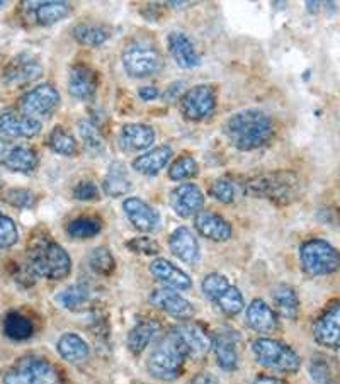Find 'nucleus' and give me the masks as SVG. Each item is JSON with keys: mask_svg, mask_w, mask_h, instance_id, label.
<instances>
[{"mask_svg": "<svg viewBox=\"0 0 340 384\" xmlns=\"http://www.w3.org/2000/svg\"><path fill=\"white\" fill-rule=\"evenodd\" d=\"M24 273L33 279L62 280L72 273V258L67 250L48 235H36L29 243Z\"/></svg>", "mask_w": 340, "mask_h": 384, "instance_id": "nucleus-1", "label": "nucleus"}, {"mask_svg": "<svg viewBox=\"0 0 340 384\" xmlns=\"http://www.w3.org/2000/svg\"><path fill=\"white\" fill-rule=\"evenodd\" d=\"M225 135L236 150L252 152L269 143L274 135V123L265 112L245 109L228 118L225 123Z\"/></svg>", "mask_w": 340, "mask_h": 384, "instance_id": "nucleus-2", "label": "nucleus"}, {"mask_svg": "<svg viewBox=\"0 0 340 384\" xmlns=\"http://www.w3.org/2000/svg\"><path fill=\"white\" fill-rule=\"evenodd\" d=\"M243 191L252 197L268 199L278 206H287L300 197L301 180L295 172L275 170L247 180Z\"/></svg>", "mask_w": 340, "mask_h": 384, "instance_id": "nucleus-3", "label": "nucleus"}, {"mask_svg": "<svg viewBox=\"0 0 340 384\" xmlns=\"http://www.w3.org/2000/svg\"><path fill=\"white\" fill-rule=\"evenodd\" d=\"M187 359L189 356L186 347L175 335V331L170 330L152 349L146 366H148V373L155 379L174 381L184 373V366H186Z\"/></svg>", "mask_w": 340, "mask_h": 384, "instance_id": "nucleus-4", "label": "nucleus"}, {"mask_svg": "<svg viewBox=\"0 0 340 384\" xmlns=\"http://www.w3.org/2000/svg\"><path fill=\"white\" fill-rule=\"evenodd\" d=\"M4 384H65V381L53 362L29 353L7 369Z\"/></svg>", "mask_w": 340, "mask_h": 384, "instance_id": "nucleus-5", "label": "nucleus"}, {"mask_svg": "<svg viewBox=\"0 0 340 384\" xmlns=\"http://www.w3.org/2000/svg\"><path fill=\"white\" fill-rule=\"evenodd\" d=\"M252 353L262 368L281 374H292L300 369L301 359L287 344L274 339H257L252 342Z\"/></svg>", "mask_w": 340, "mask_h": 384, "instance_id": "nucleus-6", "label": "nucleus"}, {"mask_svg": "<svg viewBox=\"0 0 340 384\" xmlns=\"http://www.w3.org/2000/svg\"><path fill=\"white\" fill-rule=\"evenodd\" d=\"M123 67L130 77L146 79L158 73L163 67L160 50L148 40H136L123 51Z\"/></svg>", "mask_w": 340, "mask_h": 384, "instance_id": "nucleus-7", "label": "nucleus"}, {"mask_svg": "<svg viewBox=\"0 0 340 384\" xmlns=\"http://www.w3.org/2000/svg\"><path fill=\"white\" fill-rule=\"evenodd\" d=\"M300 260L305 273L312 278L337 273L340 265L337 248L329 241L320 238L308 240L301 245Z\"/></svg>", "mask_w": 340, "mask_h": 384, "instance_id": "nucleus-8", "label": "nucleus"}, {"mask_svg": "<svg viewBox=\"0 0 340 384\" xmlns=\"http://www.w3.org/2000/svg\"><path fill=\"white\" fill-rule=\"evenodd\" d=\"M180 112L189 121L208 119L216 109V90L208 84L194 85L180 96Z\"/></svg>", "mask_w": 340, "mask_h": 384, "instance_id": "nucleus-9", "label": "nucleus"}, {"mask_svg": "<svg viewBox=\"0 0 340 384\" xmlns=\"http://www.w3.org/2000/svg\"><path fill=\"white\" fill-rule=\"evenodd\" d=\"M40 157L33 146L0 138V167L16 174H31L38 168Z\"/></svg>", "mask_w": 340, "mask_h": 384, "instance_id": "nucleus-10", "label": "nucleus"}, {"mask_svg": "<svg viewBox=\"0 0 340 384\" xmlns=\"http://www.w3.org/2000/svg\"><path fill=\"white\" fill-rule=\"evenodd\" d=\"M60 104V92L51 84H40L19 99V112L38 119L50 116Z\"/></svg>", "mask_w": 340, "mask_h": 384, "instance_id": "nucleus-11", "label": "nucleus"}, {"mask_svg": "<svg viewBox=\"0 0 340 384\" xmlns=\"http://www.w3.org/2000/svg\"><path fill=\"white\" fill-rule=\"evenodd\" d=\"M24 17L36 26H51L63 21L72 12V6L62 0H45V2H24Z\"/></svg>", "mask_w": 340, "mask_h": 384, "instance_id": "nucleus-12", "label": "nucleus"}, {"mask_svg": "<svg viewBox=\"0 0 340 384\" xmlns=\"http://www.w3.org/2000/svg\"><path fill=\"white\" fill-rule=\"evenodd\" d=\"M43 73L40 60L31 53H21L14 56L4 68V82L9 85H26L38 80Z\"/></svg>", "mask_w": 340, "mask_h": 384, "instance_id": "nucleus-13", "label": "nucleus"}, {"mask_svg": "<svg viewBox=\"0 0 340 384\" xmlns=\"http://www.w3.org/2000/svg\"><path fill=\"white\" fill-rule=\"evenodd\" d=\"M170 208L180 218H191L204 208V194L196 184H180L170 192Z\"/></svg>", "mask_w": 340, "mask_h": 384, "instance_id": "nucleus-14", "label": "nucleus"}, {"mask_svg": "<svg viewBox=\"0 0 340 384\" xmlns=\"http://www.w3.org/2000/svg\"><path fill=\"white\" fill-rule=\"evenodd\" d=\"M339 320H340V305L339 301H332V305L327 306V309L320 317L317 318L315 325H313V336H315L317 344L322 347L330 349V351H337L340 342V331H339Z\"/></svg>", "mask_w": 340, "mask_h": 384, "instance_id": "nucleus-15", "label": "nucleus"}, {"mask_svg": "<svg viewBox=\"0 0 340 384\" xmlns=\"http://www.w3.org/2000/svg\"><path fill=\"white\" fill-rule=\"evenodd\" d=\"M150 303L155 308L170 314V317L177 318V320H189V318L194 317V306L191 305V301H187L179 291H174V289H155L152 295H150Z\"/></svg>", "mask_w": 340, "mask_h": 384, "instance_id": "nucleus-16", "label": "nucleus"}, {"mask_svg": "<svg viewBox=\"0 0 340 384\" xmlns=\"http://www.w3.org/2000/svg\"><path fill=\"white\" fill-rule=\"evenodd\" d=\"M41 121L24 116L19 111L0 112V133L7 138H34L41 133Z\"/></svg>", "mask_w": 340, "mask_h": 384, "instance_id": "nucleus-17", "label": "nucleus"}, {"mask_svg": "<svg viewBox=\"0 0 340 384\" xmlns=\"http://www.w3.org/2000/svg\"><path fill=\"white\" fill-rule=\"evenodd\" d=\"M68 92L75 99L87 101L96 96V90L99 85V75L94 68H90L85 63H75L68 70Z\"/></svg>", "mask_w": 340, "mask_h": 384, "instance_id": "nucleus-18", "label": "nucleus"}, {"mask_svg": "<svg viewBox=\"0 0 340 384\" xmlns=\"http://www.w3.org/2000/svg\"><path fill=\"white\" fill-rule=\"evenodd\" d=\"M123 211L138 231L152 233L160 224L158 211L153 206H150L148 202L140 199V197H128V199H124Z\"/></svg>", "mask_w": 340, "mask_h": 384, "instance_id": "nucleus-19", "label": "nucleus"}, {"mask_svg": "<svg viewBox=\"0 0 340 384\" xmlns=\"http://www.w3.org/2000/svg\"><path fill=\"white\" fill-rule=\"evenodd\" d=\"M172 330L186 347L189 357H203L213 347V336L208 334L204 327L197 325V323H186V325L174 327Z\"/></svg>", "mask_w": 340, "mask_h": 384, "instance_id": "nucleus-20", "label": "nucleus"}, {"mask_svg": "<svg viewBox=\"0 0 340 384\" xmlns=\"http://www.w3.org/2000/svg\"><path fill=\"white\" fill-rule=\"evenodd\" d=\"M150 273L158 282L165 284L167 287L174 289V291H187L192 287L191 278L167 258H155L150 264Z\"/></svg>", "mask_w": 340, "mask_h": 384, "instance_id": "nucleus-21", "label": "nucleus"}, {"mask_svg": "<svg viewBox=\"0 0 340 384\" xmlns=\"http://www.w3.org/2000/svg\"><path fill=\"white\" fill-rule=\"evenodd\" d=\"M169 247L175 257L179 260H182L184 264L194 265L199 260V243L194 233L189 230L187 226H179L177 230L172 231L169 238Z\"/></svg>", "mask_w": 340, "mask_h": 384, "instance_id": "nucleus-22", "label": "nucleus"}, {"mask_svg": "<svg viewBox=\"0 0 340 384\" xmlns=\"http://www.w3.org/2000/svg\"><path fill=\"white\" fill-rule=\"evenodd\" d=\"M194 226L204 238L219 241V243H221V241H228L231 238V235H234L231 224L223 216H219L216 213H211V211H201V213H197L194 218Z\"/></svg>", "mask_w": 340, "mask_h": 384, "instance_id": "nucleus-23", "label": "nucleus"}, {"mask_svg": "<svg viewBox=\"0 0 340 384\" xmlns=\"http://www.w3.org/2000/svg\"><path fill=\"white\" fill-rule=\"evenodd\" d=\"M167 45H169V51L174 58V62L179 65L180 68H196L199 67L201 56L197 53L194 43L189 40L184 33L174 31L169 34V40H167Z\"/></svg>", "mask_w": 340, "mask_h": 384, "instance_id": "nucleus-24", "label": "nucleus"}, {"mask_svg": "<svg viewBox=\"0 0 340 384\" xmlns=\"http://www.w3.org/2000/svg\"><path fill=\"white\" fill-rule=\"evenodd\" d=\"M247 323L259 334H273L278 330L279 318L264 300H253L247 308Z\"/></svg>", "mask_w": 340, "mask_h": 384, "instance_id": "nucleus-25", "label": "nucleus"}, {"mask_svg": "<svg viewBox=\"0 0 340 384\" xmlns=\"http://www.w3.org/2000/svg\"><path fill=\"white\" fill-rule=\"evenodd\" d=\"M172 148L169 145H160L155 146V148L148 150V152L140 155L133 160V168L138 172V174L153 177L160 174L163 168L167 167V163L170 162L172 158Z\"/></svg>", "mask_w": 340, "mask_h": 384, "instance_id": "nucleus-26", "label": "nucleus"}, {"mask_svg": "<svg viewBox=\"0 0 340 384\" xmlns=\"http://www.w3.org/2000/svg\"><path fill=\"white\" fill-rule=\"evenodd\" d=\"M155 131L152 126L141 123L124 124L119 133V145L128 152H138V150H146L153 145Z\"/></svg>", "mask_w": 340, "mask_h": 384, "instance_id": "nucleus-27", "label": "nucleus"}, {"mask_svg": "<svg viewBox=\"0 0 340 384\" xmlns=\"http://www.w3.org/2000/svg\"><path fill=\"white\" fill-rule=\"evenodd\" d=\"M236 342H238V335L231 334V331H223L216 339H213V351L216 357V364L223 371L238 369V351H236Z\"/></svg>", "mask_w": 340, "mask_h": 384, "instance_id": "nucleus-28", "label": "nucleus"}, {"mask_svg": "<svg viewBox=\"0 0 340 384\" xmlns=\"http://www.w3.org/2000/svg\"><path fill=\"white\" fill-rule=\"evenodd\" d=\"M160 323L157 320H140L128 334V349L135 356H140L141 352L148 347L150 344L157 339V335L160 334Z\"/></svg>", "mask_w": 340, "mask_h": 384, "instance_id": "nucleus-29", "label": "nucleus"}, {"mask_svg": "<svg viewBox=\"0 0 340 384\" xmlns=\"http://www.w3.org/2000/svg\"><path fill=\"white\" fill-rule=\"evenodd\" d=\"M104 192L111 197H119L126 194L131 189V179L128 175L126 167L121 162H113L107 167L104 175V182H102Z\"/></svg>", "mask_w": 340, "mask_h": 384, "instance_id": "nucleus-30", "label": "nucleus"}, {"mask_svg": "<svg viewBox=\"0 0 340 384\" xmlns=\"http://www.w3.org/2000/svg\"><path fill=\"white\" fill-rule=\"evenodd\" d=\"M72 36L73 40L84 46H96L104 45V43L109 40L111 31L106 28L104 24L99 23H79L77 26H73L72 29Z\"/></svg>", "mask_w": 340, "mask_h": 384, "instance_id": "nucleus-31", "label": "nucleus"}, {"mask_svg": "<svg viewBox=\"0 0 340 384\" xmlns=\"http://www.w3.org/2000/svg\"><path fill=\"white\" fill-rule=\"evenodd\" d=\"M58 353L62 356V359L68 362H82L89 357L90 349L89 344L77 334H63L58 339L57 344Z\"/></svg>", "mask_w": 340, "mask_h": 384, "instance_id": "nucleus-32", "label": "nucleus"}, {"mask_svg": "<svg viewBox=\"0 0 340 384\" xmlns=\"http://www.w3.org/2000/svg\"><path fill=\"white\" fill-rule=\"evenodd\" d=\"M4 334L7 339L14 340V342H23V340L31 339L34 334V323L29 317L19 313L11 312L4 318Z\"/></svg>", "mask_w": 340, "mask_h": 384, "instance_id": "nucleus-33", "label": "nucleus"}, {"mask_svg": "<svg viewBox=\"0 0 340 384\" xmlns=\"http://www.w3.org/2000/svg\"><path fill=\"white\" fill-rule=\"evenodd\" d=\"M273 300L275 309L287 320H296L300 314V300L296 291L287 284H281L274 289Z\"/></svg>", "mask_w": 340, "mask_h": 384, "instance_id": "nucleus-34", "label": "nucleus"}, {"mask_svg": "<svg viewBox=\"0 0 340 384\" xmlns=\"http://www.w3.org/2000/svg\"><path fill=\"white\" fill-rule=\"evenodd\" d=\"M48 146L55 153L63 155V157H75L79 153V141L63 126L51 129L48 136Z\"/></svg>", "mask_w": 340, "mask_h": 384, "instance_id": "nucleus-35", "label": "nucleus"}, {"mask_svg": "<svg viewBox=\"0 0 340 384\" xmlns=\"http://www.w3.org/2000/svg\"><path fill=\"white\" fill-rule=\"evenodd\" d=\"M90 297V289L87 284H72L62 292L55 296L57 303L65 309H79L84 306Z\"/></svg>", "mask_w": 340, "mask_h": 384, "instance_id": "nucleus-36", "label": "nucleus"}, {"mask_svg": "<svg viewBox=\"0 0 340 384\" xmlns=\"http://www.w3.org/2000/svg\"><path fill=\"white\" fill-rule=\"evenodd\" d=\"M102 221L96 216H80L67 224V233L75 240L92 238L101 233Z\"/></svg>", "mask_w": 340, "mask_h": 384, "instance_id": "nucleus-37", "label": "nucleus"}, {"mask_svg": "<svg viewBox=\"0 0 340 384\" xmlns=\"http://www.w3.org/2000/svg\"><path fill=\"white\" fill-rule=\"evenodd\" d=\"M213 303L216 305L223 313L228 314V317H235V314H238L245 308V300L242 292H240V289L234 286V284H230Z\"/></svg>", "mask_w": 340, "mask_h": 384, "instance_id": "nucleus-38", "label": "nucleus"}, {"mask_svg": "<svg viewBox=\"0 0 340 384\" xmlns=\"http://www.w3.org/2000/svg\"><path fill=\"white\" fill-rule=\"evenodd\" d=\"M77 129H79V135L82 143H84L85 148L92 153H101L104 150V138H102L101 131H99L97 124H94L92 121L82 119L77 124Z\"/></svg>", "mask_w": 340, "mask_h": 384, "instance_id": "nucleus-39", "label": "nucleus"}, {"mask_svg": "<svg viewBox=\"0 0 340 384\" xmlns=\"http://www.w3.org/2000/svg\"><path fill=\"white\" fill-rule=\"evenodd\" d=\"M89 267L94 274L111 275L116 269V260L109 248L97 247L89 253Z\"/></svg>", "mask_w": 340, "mask_h": 384, "instance_id": "nucleus-40", "label": "nucleus"}, {"mask_svg": "<svg viewBox=\"0 0 340 384\" xmlns=\"http://www.w3.org/2000/svg\"><path fill=\"white\" fill-rule=\"evenodd\" d=\"M309 376L317 384H337V373L335 368L330 364L329 359L325 357H315L309 362Z\"/></svg>", "mask_w": 340, "mask_h": 384, "instance_id": "nucleus-41", "label": "nucleus"}, {"mask_svg": "<svg viewBox=\"0 0 340 384\" xmlns=\"http://www.w3.org/2000/svg\"><path fill=\"white\" fill-rule=\"evenodd\" d=\"M197 174H199V165H197L196 158L191 157V155H182L169 168V177L172 180L192 179Z\"/></svg>", "mask_w": 340, "mask_h": 384, "instance_id": "nucleus-42", "label": "nucleus"}, {"mask_svg": "<svg viewBox=\"0 0 340 384\" xmlns=\"http://www.w3.org/2000/svg\"><path fill=\"white\" fill-rule=\"evenodd\" d=\"M236 194H238L236 184L234 180L226 179V177L216 179L209 185V196H213L214 199L223 202V204H231V202H235Z\"/></svg>", "mask_w": 340, "mask_h": 384, "instance_id": "nucleus-43", "label": "nucleus"}, {"mask_svg": "<svg viewBox=\"0 0 340 384\" xmlns=\"http://www.w3.org/2000/svg\"><path fill=\"white\" fill-rule=\"evenodd\" d=\"M4 199L9 202L14 208L21 209H29L36 204V196H34L33 191H28V189H9V191L4 192Z\"/></svg>", "mask_w": 340, "mask_h": 384, "instance_id": "nucleus-44", "label": "nucleus"}, {"mask_svg": "<svg viewBox=\"0 0 340 384\" xmlns=\"http://www.w3.org/2000/svg\"><path fill=\"white\" fill-rule=\"evenodd\" d=\"M228 286H230V280H228L223 274H218V273L208 274L203 279V284H201L204 296L209 297L211 301L216 300V297L221 295Z\"/></svg>", "mask_w": 340, "mask_h": 384, "instance_id": "nucleus-45", "label": "nucleus"}, {"mask_svg": "<svg viewBox=\"0 0 340 384\" xmlns=\"http://www.w3.org/2000/svg\"><path fill=\"white\" fill-rule=\"evenodd\" d=\"M19 240V230H17L14 219L4 214L0 218V248L14 247Z\"/></svg>", "mask_w": 340, "mask_h": 384, "instance_id": "nucleus-46", "label": "nucleus"}, {"mask_svg": "<svg viewBox=\"0 0 340 384\" xmlns=\"http://www.w3.org/2000/svg\"><path fill=\"white\" fill-rule=\"evenodd\" d=\"M126 245L131 252L140 253V256H155V253H158V250H160L157 241L150 238V236H138V238L128 241Z\"/></svg>", "mask_w": 340, "mask_h": 384, "instance_id": "nucleus-47", "label": "nucleus"}, {"mask_svg": "<svg viewBox=\"0 0 340 384\" xmlns=\"http://www.w3.org/2000/svg\"><path fill=\"white\" fill-rule=\"evenodd\" d=\"M73 197L79 201H97L99 199V187L92 180H82L73 189Z\"/></svg>", "mask_w": 340, "mask_h": 384, "instance_id": "nucleus-48", "label": "nucleus"}, {"mask_svg": "<svg viewBox=\"0 0 340 384\" xmlns=\"http://www.w3.org/2000/svg\"><path fill=\"white\" fill-rule=\"evenodd\" d=\"M182 85H184V82H175V84L169 85V89H167L165 92L162 94V97H163V99H167V101H169V102L177 101L180 90H182Z\"/></svg>", "mask_w": 340, "mask_h": 384, "instance_id": "nucleus-49", "label": "nucleus"}, {"mask_svg": "<svg viewBox=\"0 0 340 384\" xmlns=\"http://www.w3.org/2000/svg\"><path fill=\"white\" fill-rule=\"evenodd\" d=\"M189 384H219V381H218V378L213 376L211 373H199L191 379V383Z\"/></svg>", "mask_w": 340, "mask_h": 384, "instance_id": "nucleus-50", "label": "nucleus"}, {"mask_svg": "<svg viewBox=\"0 0 340 384\" xmlns=\"http://www.w3.org/2000/svg\"><path fill=\"white\" fill-rule=\"evenodd\" d=\"M140 97L143 99V101H153V99H157L160 96V92H158L157 87H153V85H146V87L140 89Z\"/></svg>", "mask_w": 340, "mask_h": 384, "instance_id": "nucleus-51", "label": "nucleus"}, {"mask_svg": "<svg viewBox=\"0 0 340 384\" xmlns=\"http://www.w3.org/2000/svg\"><path fill=\"white\" fill-rule=\"evenodd\" d=\"M253 384H287L286 381H283V379L274 378V376H265V374H262V376H257Z\"/></svg>", "mask_w": 340, "mask_h": 384, "instance_id": "nucleus-52", "label": "nucleus"}, {"mask_svg": "<svg viewBox=\"0 0 340 384\" xmlns=\"http://www.w3.org/2000/svg\"><path fill=\"white\" fill-rule=\"evenodd\" d=\"M167 6H170V7H187V6H191V4L189 2H167Z\"/></svg>", "mask_w": 340, "mask_h": 384, "instance_id": "nucleus-53", "label": "nucleus"}, {"mask_svg": "<svg viewBox=\"0 0 340 384\" xmlns=\"http://www.w3.org/2000/svg\"><path fill=\"white\" fill-rule=\"evenodd\" d=\"M4 6H6V2H0V9H2Z\"/></svg>", "mask_w": 340, "mask_h": 384, "instance_id": "nucleus-54", "label": "nucleus"}, {"mask_svg": "<svg viewBox=\"0 0 340 384\" xmlns=\"http://www.w3.org/2000/svg\"><path fill=\"white\" fill-rule=\"evenodd\" d=\"M4 216V214H2V211H0V218H2Z\"/></svg>", "mask_w": 340, "mask_h": 384, "instance_id": "nucleus-55", "label": "nucleus"}]
</instances>
